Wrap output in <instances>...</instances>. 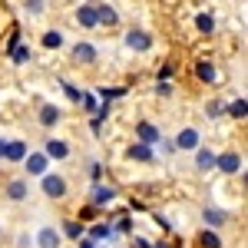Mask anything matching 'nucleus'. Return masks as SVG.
<instances>
[{
	"mask_svg": "<svg viewBox=\"0 0 248 248\" xmlns=\"http://www.w3.org/2000/svg\"><path fill=\"white\" fill-rule=\"evenodd\" d=\"M43 192L50 199H63L66 195V179L63 175H43Z\"/></svg>",
	"mask_w": 248,
	"mask_h": 248,
	"instance_id": "obj_1",
	"label": "nucleus"
},
{
	"mask_svg": "<svg viewBox=\"0 0 248 248\" xmlns=\"http://www.w3.org/2000/svg\"><path fill=\"white\" fill-rule=\"evenodd\" d=\"M136 139H139L142 146H153V142H159L162 136H159V129H155L153 123H146V119H142V123H136Z\"/></svg>",
	"mask_w": 248,
	"mask_h": 248,
	"instance_id": "obj_2",
	"label": "nucleus"
},
{
	"mask_svg": "<svg viewBox=\"0 0 248 248\" xmlns=\"http://www.w3.org/2000/svg\"><path fill=\"white\" fill-rule=\"evenodd\" d=\"M37 245L40 248H60V245H63V235H60L57 229H50V225H46V229L37 232Z\"/></svg>",
	"mask_w": 248,
	"mask_h": 248,
	"instance_id": "obj_3",
	"label": "nucleus"
},
{
	"mask_svg": "<svg viewBox=\"0 0 248 248\" xmlns=\"http://www.w3.org/2000/svg\"><path fill=\"white\" fill-rule=\"evenodd\" d=\"M126 46L142 53V50H149V46H153V37H149V33H142V30H129V33H126Z\"/></svg>",
	"mask_w": 248,
	"mask_h": 248,
	"instance_id": "obj_4",
	"label": "nucleus"
},
{
	"mask_svg": "<svg viewBox=\"0 0 248 248\" xmlns=\"http://www.w3.org/2000/svg\"><path fill=\"white\" fill-rule=\"evenodd\" d=\"M23 169L30 172V175H46V155L43 153H30L23 159Z\"/></svg>",
	"mask_w": 248,
	"mask_h": 248,
	"instance_id": "obj_5",
	"label": "nucleus"
},
{
	"mask_svg": "<svg viewBox=\"0 0 248 248\" xmlns=\"http://www.w3.org/2000/svg\"><path fill=\"white\" fill-rule=\"evenodd\" d=\"M215 166L222 172H238L242 169V155L238 153H222V155H215Z\"/></svg>",
	"mask_w": 248,
	"mask_h": 248,
	"instance_id": "obj_6",
	"label": "nucleus"
},
{
	"mask_svg": "<svg viewBox=\"0 0 248 248\" xmlns=\"http://www.w3.org/2000/svg\"><path fill=\"white\" fill-rule=\"evenodd\" d=\"M199 139H202V136H199V129H182V133L175 136V146H179V149H199Z\"/></svg>",
	"mask_w": 248,
	"mask_h": 248,
	"instance_id": "obj_7",
	"label": "nucleus"
},
{
	"mask_svg": "<svg viewBox=\"0 0 248 248\" xmlns=\"http://www.w3.org/2000/svg\"><path fill=\"white\" fill-rule=\"evenodd\" d=\"M195 77L202 79V83H215L218 79V70H215V63H209V60H199L195 63Z\"/></svg>",
	"mask_w": 248,
	"mask_h": 248,
	"instance_id": "obj_8",
	"label": "nucleus"
},
{
	"mask_svg": "<svg viewBox=\"0 0 248 248\" xmlns=\"http://www.w3.org/2000/svg\"><path fill=\"white\" fill-rule=\"evenodd\" d=\"M3 159L7 162H23L27 159V142H7V149H3Z\"/></svg>",
	"mask_w": 248,
	"mask_h": 248,
	"instance_id": "obj_9",
	"label": "nucleus"
},
{
	"mask_svg": "<svg viewBox=\"0 0 248 248\" xmlns=\"http://www.w3.org/2000/svg\"><path fill=\"white\" fill-rule=\"evenodd\" d=\"M113 199H116L113 186H93V192H90V202H93V205H106V202H113Z\"/></svg>",
	"mask_w": 248,
	"mask_h": 248,
	"instance_id": "obj_10",
	"label": "nucleus"
},
{
	"mask_svg": "<svg viewBox=\"0 0 248 248\" xmlns=\"http://www.w3.org/2000/svg\"><path fill=\"white\" fill-rule=\"evenodd\" d=\"M93 10H96V23H106V27H113L116 20V10L109 7V3H93Z\"/></svg>",
	"mask_w": 248,
	"mask_h": 248,
	"instance_id": "obj_11",
	"label": "nucleus"
},
{
	"mask_svg": "<svg viewBox=\"0 0 248 248\" xmlns=\"http://www.w3.org/2000/svg\"><path fill=\"white\" fill-rule=\"evenodd\" d=\"M73 60H77V63H93L96 60V46L93 43H77V46H73Z\"/></svg>",
	"mask_w": 248,
	"mask_h": 248,
	"instance_id": "obj_12",
	"label": "nucleus"
},
{
	"mask_svg": "<svg viewBox=\"0 0 248 248\" xmlns=\"http://www.w3.org/2000/svg\"><path fill=\"white\" fill-rule=\"evenodd\" d=\"M46 159H50V155H53V159H66V155H70V146H66V142H60V139H46Z\"/></svg>",
	"mask_w": 248,
	"mask_h": 248,
	"instance_id": "obj_13",
	"label": "nucleus"
},
{
	"mask_svg": "<svg viewBox=\"0 0 248 248\" xmlns=\"http://www.w3.org/2000/svg\"><path fill=\"white\" fill-rule=\"evenodd\" d=\"M129 159H136V162H153V149L142 146V142H133L129 146Z\"/></svg>",
	"mask_w": 248,
	"mask_h": 248,
	"instance_id": "obj_14",
	"label": "nucleus"
},
{
	"mask_svg": "<svg viewBox=\"0 0 248 248\" xmlns=\"http://www.w3.org/2000/svg\"><path fill=\"white\" fill-rule=\"evenodd\" d=\"M195 166L202 172H209L212 166H215V153H212V149H195Z\"/></svg>",
	"mask_w": 248,
	"mask_h": 248,
	"instance_id": "obj_15",
	"label": "nucleus"
},
{
	"mask_svg": "<svg viewBox=\"0 0 248 248\" xmlns=\"http://www.w3.org/2000/svg\"><path fill=\"white\" fill-rule=\"evenodd\" d=\"M195 242H199V245L202 248H222V238H218V235H215V232H199V238H195Z\"/></svg>",
	"mask_w": 248,
	"mask_h": 248,
	"instance_id": "obj_16",
	"label": "nucleus"
},
{
	"mask_svg": "<svg viewBox=\"0 0 248 248\" xmlns=\"http://www.w3.org/2000/svg\"><path fill=\"white\" fill-rule=\"evenodd\" d=\"M7 195H10L14 202H20V199H27V182H23V179H14V182L7 186Z\"/></svg>",
	"mask_w": 248,
	"mask_h": 248,
	"instance_id": "obj_17",
	"label": "nucleus"
},
{
	"mask_svg": "<svg viewBox=\"0 0 248 248\" xmlns=\"http://www.w3.org/2000/svg\"><path fill=\"white\" fill-rule=\"evenodd\" d=\"M77 20L83 23V27H96V10H93V3L79 7V10H77Z\"/></svg>",
	"mask_w": 248,
	"mask_h": 248,
	"instance_id": "obj_18",
	"label": "nucleus"
},
{
	"mask_svg": "<svg viewBox=\"0 0 248 248\" xmlns=\"http://www.w3.org/2000/svg\"><path fill=\"white\" fill-rule=\"evenodd\" d=\"M195 27H199L202 33H215V17H212V14H199V17H195Z\"/></svg>",
	"mask_w": 248,
	"mask_h": 248,
	"instance_id": "obj_19",
	"label": "nucleus"
},
{
	"mask_svg": "<svg viewBox=\"0 0 248 248\" xmlns=\"http://www.w3.org/2000/svg\"><path fill=\"white\" fill-rule=\"evenodd\" d=\"M57 119H60V109H57V106H43V109H40V123H43V126H53Z\"/></svg>",
	"mask_w": 248,
	"mask_h": 248,
	"instance_id": "obj_20",
	"label": "nucleus"
},
{
	"mask_svg": "<svg viewBox=\"0 0 248 248\" xmlns=\"http://www.w3.org/2000/svg\"><path fill=\"white\" fill-rule=\"evenodd\" d=\"M116 232L109 229V225H103V222H99V225H93V229H90V242H96V238H113Z\"/></svg>",
	"mask_w": 248,
	"mask_h": 248,
	"instance_id": "obj_21",
	"label": "nucleus"
},
{
	"mask_svg": "<svg viewBox=\"0 0 248 248\" xmlns=\"http://www.w3.org/2000/svg\"><path fill=\"white\" fill-rule=\"evenodd\" d=\"M202 218H205L209 225H222V222H225V212H222V209H205Z\"/></svg>",
	"mask_w": 248,
	"mask_h": 248,
	"instance_id": "obj_22",
	"label": "nucleus"
},
{
	"mask_svg": "<svg viewBox=\"0 0 248 248\" xmlns=\"http://www.w3.org/2000/svg\"><path fill=\"white\" fill-rule=\"evenodd\" d=\"M245 113H248V103L245 99H235L229 106V116H235V119H245Z\"/></svg>",
	"mask_w": 248,
	"mask_h": 248,
	"instance_id": "obj_23",
	"label": "nucleus"
},
{
	"mask_svg": "<svg viewBox=\"0 0 248 248\" xmlns=\"http://www.w3.org/2000/svg\"><path fill=\"white\" fill-rule=\"evenodd\" d=\"M43 46H50V50H53V46H63V33H60V30H50V33L43 37Z\"/></svg>",
	"mask_w": 248,
	"mask_h": 248,
	"instance_id": "obj_24",
	"label": "nucleus"
},
{
	"mask_svg": "<svg viewBox=\"0 0 248 248\" xmlns=\"http://www.w3.org/2000/svg\"><path fill=\"white\" fill-rule=\"evenodd\" d=\"M14 53V63H27L30 60V46H17V50H10Z\"/></svg>",
	"mask_w": 248,
	"mask_h": 248,
	"instance_id": "obj_25",
	"label": "nucleus"
},
{
	"mask_svg": "<svg viewBox=\"0 0 248 248\" xmlns=\"http://www.w3.org/2000/svg\"><path fill=\"white\" fill-rule=\"evenodd\" d=\"M63 232H66L70 238H79V235H83V225H79V222H66V225H63Z\"/></svg>",
	"mask_w": 248,
	"mask_h": 248,
	"instance_id": "obj_26",
	"label": "nucleus"
},
{
	"mask_svg": "<svg viewBox=\"0 0 248 248\" xmlns=\"http://www.w3.org/2000/svg\"><path fill=\"white\" fill-rule=\"evenodd\" d=\"M205 116H212V119L222 116V103H209V113H205Z\"/></svg>",
	"mask_w": 248,
	"mask_h": 248,
	"instance_id": "obj_27",
	"label": "nucleus"
},
{
	"mask_svg": "<svg viewBox=\"0 0 248 248\" xmlns=\"http://www.w3.org/2000/svg\"><path fill=\"white\" fill-rule=\"evenodd\" d=\"M43 7H46V3H40V0H33V3H27V10H30V14H40Z\"/></svg>",
	"mask_w": 248,
	"mask_h": 248,
	"instance_id": "obj_28",
	"label": "nucleus"
},
{
	"mask_svg": "<svg viewBox=\"0 0 248 248\" xmlns=\"http://www.w3.org/2000/svg\"><path fill=\"white\" fill-rule=\"evenodd\" d=\"M79 248H96V242H90V238H79Z\"/></svg>",
	"mask_w": 248,
	"mask_h": 248,
	"instance_id": "obj_29",
	"label": "nucleus"
},
{
	"mask_svg": "<svg viewBox=\"0 0 248 248\" xmlns=\"http://www.w3.org/2000/svg\"><path fill=\"white\" fill-rule=\"evenodd\" d=\"M133 248H153V245H149V242H142V238H136V245Z\"/></svg>",
	"mask_w": 248,
	"mask_h": 248,
	"instance_id": "obj_30",
	"label": "nucleus"
},
{
	"mask_svg": "<svg viewBox=\"0 0 248 248\" xmlns=\"http://www.w3.org/2000/svg\"><path fill=\"white\" fill-rule=\"evenodd\" d=\"M3 149H7V139H0V159H3Z\"/></svg>",
	"mask_w": 248,
	"mask_h": 248,
	"instance_id": "obj_31",
	"label": "nucleus"
}]
</instances>
